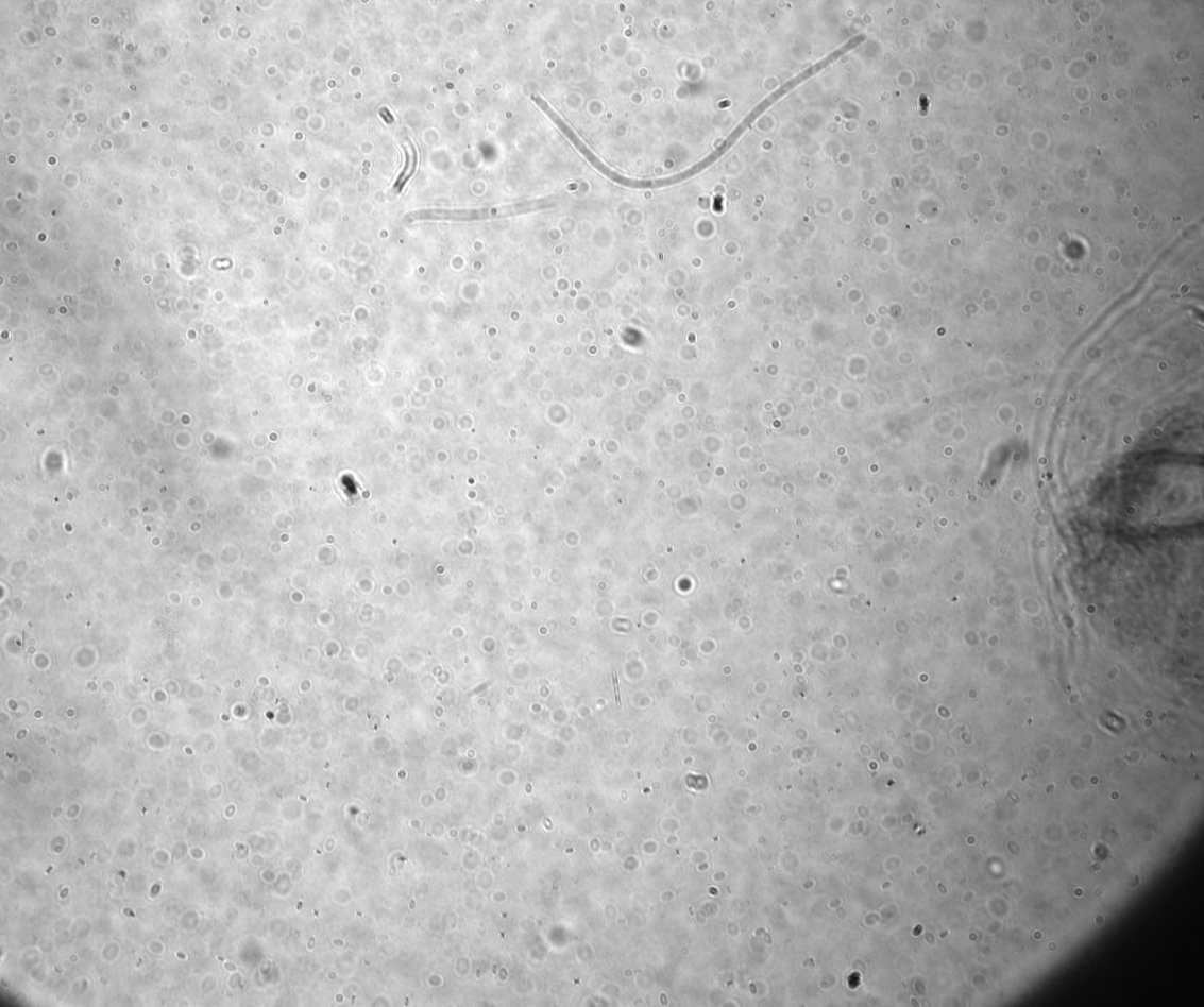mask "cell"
Here are the masks:
<instances>
[{
	"instance_id": "cell-2",
	"label": "cell",
	"mask_w": 1204,
	"mask_h": 1007,
	"mask_svg": "<svg viewBox=\"0 0 1204 1007\" xmlns=\"http://www.w3.org/2000/svg\"><path fill=\"white\" fill-rule=\"evenodd\" d=\"M557 198L548 197L536 199V201L523 202L513 205H506L502 207L481 208V209H468V211H445V209H433V211L418 212V218L429 219H452V220H484L494 218H505L518 215L531 214L554 207L557 205Z\"/></svg>"
},
{
	"instance_id": "cell-1",
	"label": "cell",
	"mask_w": 1204,
	"mask_h": 1007,
	"mask_svg": "<svg viewBox=\"0 0 1204 1007\" xmlns=\"http://www.w3.org/2000/svg\"><path fill=\"white\" fill-rule=\"evenodd\" d=\"M866 39L867 38H866L865 35H860L858 37H854L853 39L848 40L845 44V46H843L842 48H838L834 52L828 54L827 57H825L820 62L815 63L813 66H811V68L806 69L804 71H802L798 75H795L794 79H792L791 81L786 82V84H783L780 88H778V90L776 92H773L767 98H765L764 101L760 102L744 118L742 123H740L734 129V131L731 133V135H729L725 139V141L722 142V146L717 147L716 150L712 152L714 154V157L716 156V160H719L724 156V154L734 146V143L739 140V138L742 137L744 135V133L750 126L753 125L754 121L762 114H765L766 110L769 107H771L777 102H779L780 99L783 96H786L787 93L793 91L795 87H798L800 84L804 83L806 81H809L810 79H812L813 75L821 72L823 70L828 68V66L835 63L837 59H841L844 54L848 53L849 51L854 50L855 48L861 46V44H863Z\"/></svg>"
},
{
	"instance_id": "cell-3",
	"label": "cell",
	"mask_w": 1204,
	"mask_h": 1007,
	"mask_svg": "<svg viewBox=\"0 0 1204 1007\" xmlns=\"http://www.w3.org/2000/svg\"><path fill=\"white\" fill-rule=\"evenodd\" d=\"M405 151H406V166H405V168H404V170H403V172L400 176V181H397L396 184H395L396 190H401V191H402V188L407 183V181L410 180L411 176L414 174V172L417 170V165H418V152H417L416 148L412 146L411 141H408L407 147H405Z\"/></svg>"
}]
</instances>
